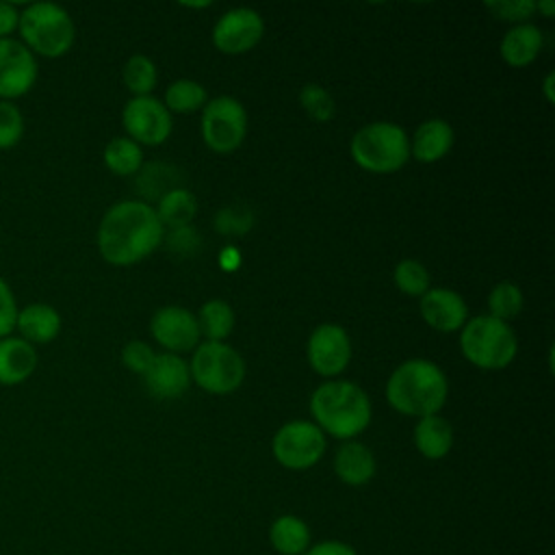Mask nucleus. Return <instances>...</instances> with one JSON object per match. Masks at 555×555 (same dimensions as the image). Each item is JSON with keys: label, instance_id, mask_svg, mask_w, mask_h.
Segmentation results:
<instances>
[{"label": "nucleus", "instance_id": "8", "mask_svg": "<svg viewBox=\"0 0 555 555\" xmlns=\"http://www.w3.org/2000/svg\"><path fill=\"white\" fill-rule=\"evenodd\" d=\"M247 134V113L232 95H219L202 108V139L219 154L234 152Z\"/></svg>", "mask_w": 555, "mask_h": 555}, {"label": "nucleus", "instance_id": "29", "mask_svg": "<svg viewBox=\"0 0 555 555\" xmlns=\"http://www.w3.org/2000/svg\"><path fill=\"white\" fill-rule=\"evenodd\" d=\"M488 308L490 317L507 323L522 310V291L514 282H499L488 295Z\"/></svg>", "mask_w": 555, "mask_h": 555}, {"label": "nucleus", "instance_id": "4", "mask_svg": "<svg viewBox=\"0 0 555 555\" xmlns=\"http://www.w3.org/2000/svg\"><path fill=\"white\" fill-rule=\"evenodd\" d=\"M460 349L477 369L496 371L514 362L518 353V338L509 323L490 314H479L462 325Z\"/></svg>", "mask_w": 555, "mask_h": 555}, {"label": "nucleus", "instance_id": "3", "mask_svg": "<svg viewBox=\"0 0 555 555\" xmlns=\"http://www.w3.org/2000/svg\"><path fill=\"white\" fill-rule=\"evenodd\" d=\"M371 399L353 382L334 379L321 384L310 397L314 425L334 438L351 440L371 423Z\"/></svg>", "mask_w": 555, "mask_h": 555}, {"label": "nucleus", "instance_id": "27", "mask_svg": "<svg viewBox=\"0 0 555 555\" xmlns=\"http://www.w3.org/2000/svg\"><path fill=\"white\" fill-rule=\"evenodd\" d=\"M169 113H193L204 108L206 104V89L191 78L173 80L165 91V102Z\"/></svg>", "mask_w": 555, "mask_h": 555}, {"label": "nucleus", "instance_id": "34", "mask_svg": "<svg viewBox=\"0 0 555 555\" xmlns=\"http://www.w3.org/2000/svg\"><path fill=\"white\" fill-rule=\"evenodd\" d=\"M486 9L499 20L522 24L535 11V2H531V0H496V2H486Z\"/></svg>", "mask_w": 555, "mask_h": 555}, {"label": "nucleus", "instance_id": "41", "mask_svg": "<svg viewBox=\"0 0 555 555\" xmlns=\"http://www.w3.org/2000/svg\"><path fill=\"white\" fill-rule=\"evenodd\" d=\"M219 260H221V267H223L225 271H232V269H236V267L241 264V254H238V249H234V247H225V249L221 251Z\"/></svg>", "mask_w": 555, "mask_h": 555}, {"label": "nucleus", "instance_id": "15", "mask_svg": "<svg viewBox=\"0 0 555 555\" xmlns=\"http://www.w3.org/2000/svg\"><path fill=\"white\" fill-rule=\"evenodd\" d=\"M421 317L425 323L438 332H455L468 321V308L460 293L436 286L421 295Z\"/></svg>", "mask_w": 555, "mask_h": 555}, {"label": "nucleus", "instance_id": "38", "mask_svg": "<svg viewBox=\"0 0 555 555\" xmlns=\"http://www.w3.org/2000/svg\"><path fill=\"white\" fill-rule=\"evenodd\" d=\"M167 241H169V249L178 254H193L199 247V234L191 225L173 228Z\"/></svg>", "mask_w": 555, "mask_h": 555}, {"label": "nucleus", "instance_id": "10", "mask_svg": "<svg viewBox=\"0 0 555 555\" xmlns=\"http://www.w3.org/2000/svg\"><path fill=\"white\" fill-rule=\"evenodd\" d=\"M121 121L128 139L139 145H160L169 139L173 128L171 113L154 95H139L128 100L121 111Z\"/></svg>", "mask_w": 555, "mask_h": 555}, {"label": "nucleus", "instance_id": "16", "mask_svg": "<svg viewBox=\"0 0 555 555\" xmlns=\"http://www.w3.org/2000/svg\"><path fill=\"white\" fill-rule=\"evenodd\" d=\"M145 386L156 399H178L191 384L189 364L176 353H156L150 369L143 373Z\"/></svg>", "mask_w": 555, "mask_h": 555}, {"label": "nucleus", "instance_id": "13", "mask_svg": "<svg viewBox=\"0 0 555 555\" xmlns=\"http://www.w3.org/2000/svg\"><path fill=\"white\" fill-rule=\"evenodd\" d=\"M154 340L167 349V353H184L199 345L202 332L197 317L182 306H163L150 321Z\"/></svg>", "mask_w": 555, "mask_h": 555}, {"label": "nucleus", "instance_id": "18", "mask_svg": "<svg viewBox=\"0 0 555 555\" xmlns=\"http://www.w3.org/2000/svg\"><path fill=\"white\" fill-rule=\"evenodd\" d=\"M453 147V128L440 119H425L410 139V156L418 163H436Z\"/></svg>", "mask_w": 555, "mask_h": 555}, {"label": "nucleus", "instance_id": "35", "mask_svg": "<svg viewBox=\"0 0 555 555\" xmlns=\"http://www.w3.org/2000/svg\"><path fill=\"white\" fill-rule=\"evenodd\" d=\"M154 356H156L154 349H152L147 343H143V340H130V343H126V347L121 349V362H124V366H126L128 371H132V373H139V375H143V373L150 369Z\"/></svg>", "mask_w": 555, "mask_h": 555}, {"label": "nucleus", "instance_id": "36", "mask_svg": "<svg viewBox=\"0 0 555 555\" xmlns=\"http://www.w3.org/2000/svg\"><path fill=\"white\" fill-rule=\"evenodd\" d=\"M215 225L221 234H243L251 225V215H249V210L223 208V210H219Z\"/></svg>", "mask_w": 555, "mask_h": 555}, {"label": "nucleus", "instance_id": "31", "mask_svg": "<svg viewBox=\"0 0 555 555\" xmlns=\"http://www.w3.org/2000/svg\"><path fill=\"white\" fill-rule=\"evenodd\" d=\"M299 102L314 121H330L334 117V111H336L334 100L321 85H314V82L304 85L299 91Z\"/></svg>", "mask_w": 555, "mask_h": 555}, {"label": "nucleus", "instance_id": "32", "mask_svg": "<svg viewBox=\"0 0 555 555\" xmlns=\"http://www.w3.org/2000/svg\"><path fill=\"white\" fill-rule=\"evenodd\" d=\"M24 134L22 111L7 100H0V150H9L20 143Z\"/></svg>", "mask_w": 555, "mask_h": 555}, {"label": "nucleus", "instance_id": "19", "mask_svg": "<svg viewBox=\"0 0 555 555\" xmlns=\"http://www.w3.org/2000/svg\"><path fill=\"white\" fill-rule=\"evenodd\" d=\"M15 330L30 345H46L61 332V314L48 304H28L17 310Z\"/></svg>", "mask_w": 555, "mask_h": 555}, {"label": "nucleus", "instance_id": "42", "mask_svg": "<svg viewBox=\"0 0 555 555\" xmlns=\"http://www.w3.org/2000/svg\"><path fill=\"white\" fill-rule=\"evenodd\" d=\"M535 11L544 13L546 17H551L555 13V2L553 0H544V2H535Z\"/></svg>", "mask_w": 555, "mask_h": 555}, {"label": "nucleus", "instance_id": "43", "mask_svg": "<svg viewBox=\"0 0 555 555\" xmlns=\"http://www.w3.org/2000/svg\"><path fill=\"white\" fill-rule=\"evenodd\" d=\"M551 82H553V74H548V76H546L544 87H542V89H544V95H546V100H548V102H553V89H551Z\"/></svg>", "mask_w": 555, "mask_h": 555}, {"label": "nucleus", "instance_id": "12", "mask_svg": "<svg viewBox=\"0 0 555 555\" xmlns=\"http://www.w3.org/2000/svg\"><path fill=\"white\" fill-rule=\"evenodd\" d=\"M262 35L264 22L260 13L249 7H236L217 20L212 28V43L223 54H243L256 48Z\"/></svg>", "mask_w": 555, "mask_h": 555}, {"label": "nucleus", "instance_id": "24", "mask_svg": "<svg viewBox=\"0 0 555 555\" xmlns=\"http://www.w3.org/2000/svg\"><path fill=\"white\" fill-rule=\"evenodd\" d=\"M163 225L171 228H182L189 225L197 212V199L191 191L178 186L169 193H165L158 199V208H154Z\"/></svg>", "mask_w": 555, "mask_h": 555}, {"label": "nucleus", "instance_id": "6", "mask_svg": "<svg viewBox=\"0 0 555 555\" xmlns=\"http://www.w3.org/2000/svg\"><path fill=\"white\" fill-rule=\"evenodd\" d=\"M351 156L358 167L371 173H392L410 158V139L392 121H371L351 137Z\"/></svg>", "mask_w": 555, "mask_h": 555}, {"label": "nucleus", "instance_id": "30", "mask_svg": "<svg viewBox=\"0 0 555 555\" xmlns=\"http://www.w3.org/2000/svg\"><path fill=\"white\" fill-rule=\"evenodd\" d=\"M392 280L397 288L410 297H421L429 291V271L423 262L412 258H405L395 267Z\"/></svg>", "mask_w": 555, "mask_h": 555}, {"label": "nucleus", "instance_id": "22", "mask_svg": "<svg viewBox=\"0 0 555 555\" xmlns=\"http://www.w3.org/2000/svg\"><path fill=\"white\" fill-rule=\"evenodd\" d=\"M416 451L427 460L444 457L453 447V427L447 418L431 414L423 416L414 425Z\"/></svg>", "mask_w": 555, "mask_h": 555}, {"label": "nucleus", "instance_id": "23", "mask_svg": "<svg viewBox=\"0 0 555 555\" xmlns=\"http://www.w3.org/2000/svg\"><path fill=\"white\" fill-rule=\"evenodd\" d=\"M269 542L280 555H304L310 548V527L299 516L282 514L269 527Z\"/></svg>", "mask_w": 555, "mask_h": 555}, {"label": "nucleus", "instance_id": "17", "mask_svg": "<svg viewBox=\"0 0 555 555\" xmlns=\"http://www.w3.org/2000/svg\"><path fill=\"white\" fill-rule=\"evenodd\" d=\"M37 369V351L20 336L0 338V384L15 386L26 382Z\"/></svg>", "mask_w": 555, "mask_h": 555}, {"label": "nucleus", "instance_id": "28", "mask_svg": "<svg viewBox=\"0 0 555 555\" xmlns=\"http://www.w3.org/2000/svg\"><path fill=\"white\" fill-rule=\"evenodd\" d=\"M156 80H158L156 65L150 56L132 54L126 61V65H124V85L134 93V98L150 95L152 89L156 87Z\"/></svg>", "mask_w": 555, "mask_h": 555}, {"label": "nucleus", "instance_id": "11", "mask_svg": "<svg viewBox=\"0 0 555 555\" xmlns=\"http://www.w3.org/2000/svg\"><path fill=\"white\" fill-rule=\"evenodd\" d=\"M308 364L323 377L343 373L351 360V340L343 325L321 323L312 330L306 345Z\"/></svg>", "mask_w": 555, "mask_h": 555}, {"label": "nucleus", "instance_id": "20", "mask_svg": "<svg viewBox=\"0 0 555 555\" xmlns=\"http://www.w3.org/2000/svg\"><path fill=\"white\" fill-rule=\"evenodd\" d=\"M375 455L373 451L356 440H347L338 447L334 455V470L338 479L347 486H364L375 475Z\"/></svg>", "mask_w": 555, "mask_h": 555}, {"label": "nucleus", "instance_id": "40", "mask_svg": "<svg viewBox=\"0 0 555 555\" xmlns=\"http://www.w3.org/2000/svg\"><path fill=\"white\" fill-rule=\"evenodd\" d=\"M20 24V13L15 4L0 2V39H7Z\"/></svg>", "mask_w": 555, "mask_h": 555}, {"label": "nucleus", "instance_id": "26", "mask_svg": "<svg viewBox=\"0 0 555 555\" xmlns=\"http://www.w3.org/2000/svg\"><path fill=\"white\" fill-rule=\"evenodd\" d=\"M104 165L117 176H132L143 165V150L128 137H115L104 147Z\"/></svg>", "mask_w": 555, "mask_h": 555}, {"label": "nucleus", "instance_id": "9", "mask_svg": "<svg viewBox=\"0 0 555 555\" xmlns=\"http://www.w3.org/2000/svg\"><path fill=\"white\" fill-rule=\"evenodd\" d=\"M271 453L288 470L312 468L325 453V434L312 421L284 423L271 440Z\"/></svg>", "mask_w": 555, "mask_h": 555}, {"label": "nucleus", "instance_id": "14", "mask_svg": "<svg viewBox=\"0 0 555 555\" xmlns=\"http://www.w3.org/2000/svg\"><path fill=\"white\" fill-rule=\"evenodd\" d=\"M37 80L35 54L17 39H0V100L22 98Z\"/></svg>", "mask_w": 555, "mask_h": 555}, {"label": "nucleus", "instance_id": "39", "mask_svg": "<svg viewBox=\"0 0 555 555\" xmlns=\"http://www.w3.org/2000/svg\"><path fill=\"white\" fill-rule=\"evenodd\" d=\"M304 555H358L356 548L340 540H323L317 544H310V548Z\"/></svg>", "mask_w": 555, "mask_h": 555}, {"label": "nucleus", "instance_id": "2", "mask_svg": "<svg viewBox=\"0 0 555 555\" xmlns=\"http://www.w3.org/2000/svg\"><path fill=\"white\" fill-rule=\"evenodd\" d=\"M449 382L442 369L425 358H412L399 364L386 382L388 403L405 416L438 414L447 401Z\"/></svg>", "mask_w": 555, "mask_h": 555}, {"label": "nucleus", "instance_id": "37", "mask_svg": "<svg viewBox=\"0 0 555 555\" xmlns=\"http://www.w3.org/2000/svg\"><path fill=\"white\" fill-rule=\"evenodd\" d=\"M17 304L9 284L0 278V338H7L15 330Z\"/></svg>", "mask_w": 555, "mask_h": 555}, {"label": "nucleus", "instance_id": "1", "mask_svg": "<svg viewBox=\"0 0 555 555\" xmlns=\"http://www.w3.org/2000/svg\"><path fill=\"white\" fill-rule=\"evenodd\" d=\"M165 238L156 210L139 199L113 204L98 228L100 256L115 267H130L147 258Z\"/></svg>", "mask_w": 555, "mask_h": 555}, {"label": "nucleus", "instance_id": "7", "mask_svg": "<svg viewBox=\"0 0 555 555\" xmlns=\"http://www.w3.org/2000/svg\"><path fill=\"white\" fill-rule=\"evenodd\" d=\"M189 371L202 390L210 395H228L243 384L245 360L234 347L225 343L204 340L193 349Z\"/></svg>", "mask_w": 555, "mask_h": 555}, {"label": "nucleus", "instance_id": "25", "mask_svg": "<svg viewBox=\"0 0 555 555\" xmlns=\"http://www.w3.org/2000/svg\"><path fill=\"white\" fill-rule=\"evenodd\" d=\"M197 325L206 340L223 343V338H228L234 330V310L223 299H210L199 308Z\"/></svg>", "mask_w": 555, "mask_h": 555}, {"label": "nucleus", "instance_id": "5", "mask_svg": "<svg viewBox=\"0 0 555 555\" xmlns=\"http://www.w3.org/2000/svg\"><path fill=\"white\" fill-rule=\"evenodd\" d=\"M22 43L35 54L56 59L69 52L76 39L72 15L54 2H33L20 13Z\"/></svg>", "mask_w": 555, "mask_h": 555}, {"label": "nucleus", "instance_id": "21", "mask_svg": "<svg viewBox=\"0 0 555 555\" xmlns=\"http://www.w3.org/2000/svg\"><path fill=\"white\" fill-rule=\"evenodd\" d=\"M544 46V35L535 24L522 22L512 26L503 39H501V56L505 63L514 65V67H525L529 63H533L540 54Z\"/></svg>", "mask_w": 555, "mask_h": 555}, {"label": "nucleus", "instance_id": "33", "mask_svg": "<svg viewBox=\"0 0 555 555\" xmlns=\"http://www.w3.org/2000/svg\"><path fill=\"white\" fill-rule=\"evenodd\" d=\"M156 173H158V176H154L152 165H147V167L141 171V176H139V180H137V186L141 189L143 195H147V197H152V199H160L165 193L178 189V186H171L169 182H165L167 178H171L169 173H173L171 167L156 165Z\"/></svg>", "mask_w": 555, "mask_h": 555}]
</instances>
